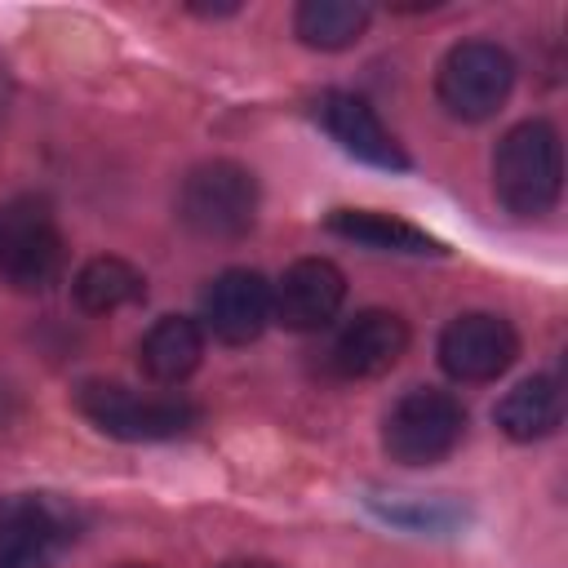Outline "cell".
Returning <instances> with one entry per match:
<instances>
[{
  "label": "cell",
  "instance_id": "9c48e42d",
  "mask_svg": "<svg viewBox=\"0 0 568 568\" xmlns=\"http://www.w3.org/2000/svg\"><path fill=\"white\" fill-rule=\"evenodd\" d=\"M346 302V275L328 257H302L271 284V320L293 333L324 328Z\"/></svg>",
  "mask_w": 568,
  "mask_h": 568
},
{
  "label": "cell",
  "instance_id": "5b68a950",
  "mask_svg": "<svg viewBox=\"0 0 568 568\" xmlns=\"http://www.w3.org/2000/svg\"><path fill=\"white\" fill-rule=\"evenodd\" d=\"M67 266V240L44 200L0 204V280L18 293H44Z\"/></svg>",
  "mask_w": 568,
  "mask_h": 568
},
{
  "label": "cell",
  "instance_id": "2e32d148",
  "mask_svg": "<svg viewBox=\"0 0 568 568\" xmlns=\"http://www.w3.org/2000/svg\"><path fill=\"white\" fill-rule=\"evenodd\" d=\"M71 288H75V302L89 315H111L120 306H133L146 293V280L124 257H93V262L80 266V275H75Z\"/></svg>",
  "mask_w": 568,
  "mask_h": 568
},
{
  "label": "cell",
  "instance_id": "4fadbf2b",
  "mask_svg": "<svg viewBox=\"0 0 568 568\" xmlns=\"http://www.w3.org/2000/svg\"><path fill=\"white\" fill-rule=\"evenodd\" d=\"M204 359V328L186 315H164L155 320L142 342H138V364L151 382L160 386H178L186 382Z\"/></svg>",
  "mask_w": 568,
  "mask_h": 568
},
{
  "label": "cell",
  "instance_id": "8fae6325",
  "mask_svg": "<svg viewBox=\"0 0 568 568\" xmlns=\"http://www.w3.org/2000/svg\"><path fill=\"white\" fill-rule=\"evenodd\" d=\"M315 120H320L324 133H328L342 151H351L355 160H364V164H373V169H390V173L408 169L404 146L395 142V133L382 124V115H377L364 98L333 89V93H324V98L315 102Z\"/></svg>",
  "mask_w": 568,
  "mask_h": 568
},
{
  "label": "cell",
  "instance_id": "9a60e30c",
  "mask_svg": "<svg viewBox=\"0 0 568 568\" xmlns=\"http://www.w3.org/2000/svg\"><path fill=\"white\" fill-rule=\"evenodd\" d=\"M328 231L351 240V244L377 248V253H439V244L422 226L390 217V213H377V209H333Z\"/></svg>",
  "mask_w": 568,
  "mask_h": 568
},
{
  "label": "cell",
  "instance_id": "e0dca14e",
  "mask_svg": "<svg viewBox=\"0 0 568 568\" xmlns=\"http://www.w3.org/2000/svg\"><path fill=\"white\" fill-rule=\"evenodd\" d=\"M293 27L311 49H351L368 27V9L351 0H306L293 13Z\"/></svg>",
  "mask_w": 568,
  "mask_h": 568
},
{
  "label": "cell",
  "instance_id": "d6986e66",
  "mask_svg": "<svg viewBox=\"0 0 568 568\" xmlns=\"http://www.w3.org/2000/svg\"><path fill=\"white\" fill-rule=\"evenodd\" d=\"M124 568H146V564H124Z\"/></svg>",
  "mask_w": 568,
  "mask_h": 568
},
{
  "label": "cell",
  "instance_id": "ba28073f",
  "mask_svg": "<svg viewBox=\"0 0 568 568\" xmlns=\"http://www.w3.org/2000/svg\"><path fill=\"white\" fill-rule=\"evenodd\" d=\"M519 355V333L510 320L488 311H466L439 333V364L453 382H493Z\"/></svg>",
  "mask_w": 568,
  "mask_h": 568
},
{
  "label": "cell",
  "instance_id": "277c9868",
  "mask_svg": "<svg viewBox=\"0 0 568 568\" xmlns=\"http://www.w3.org/2000/svg\"><path fill=\"white\" fill-rule=\"evenodd\" d=\"M466 435V408L457 395L417 386L395 399V408L382 422V448L399 466H430L444 462Z\"/></svg>",
  "mask_w": 568,
  "mask_h": 568
},
{
  "label": "cell",
  "instance_id": "3957f363",
  "mask_svg": "<svg viewBox=\"0 0 568 568\" xmlns=\"http://www.w3.org/2000/svg\"><path fill=\"white\" fill-rule=\"evenodd\" d=\"M75 408L106 435L142 444V439H173L200 422V408L182 395H142L124 382H84L75 390Z\"/></svg>",
  "mask_w": 568,
  "mask_h": 568
},
{
  "label": "cell",
  "instance_id": "8992f818",
  "mask_svg": "<svg viewBox=\"0 0 568 568\" xmlns=\"http://www.w3.org/2000/svg\"><path fill=\"white\" fill-rule=\"evenodd\" d=\"M515 84V58L493 40H462L444 53L435 93L448 115L457 120H488L501 111Z\"/></svg>",
  "mask_w": 568,
  "mask_h": 568
},
{
  "label": "cell",
  "instance_id": "6da1fadb",
  "mask_svg": "<svg viewBox=\"0 0 568 568\" xmlns=\"http://www.w3.org/2000/svg\"><path fill=\"white\" fill-rule=\"evenodd\" d=\"M559 186H564V146H559L555 124H546V120L515 124L493 151L497 200L519 217H537V213L555 209Z\"/></svg>",
  "mask_w": 568,
  "mask_h": 568
},
{
  "label": "cell",
  "instance_id": "52a82bcc",
  "mask_svg": "<svg viewBox=\"0 0 568 568\" xmlns=\"http://www.w3.org/2000/svg\"><path fill=\"white\" fill-rule=\"evenodd\" d=\"M75 519L49 497H0V568H44L71 546Z\"/></svg>",
  "mask_w": 568,
  "mask_h": 568
},
{
  "label": "cell",
  "instance_id": "7a4b0ae2",
  "mask_svg": "<svg viewBox=\"0 0 568 568\" xmlns=\"http://www.w3.org/2000/svg\"><path fill=\"white\" fill-rule=\"evenodd\" d=\"M178 217L200 240H240L257 222V182L235 160H209L186 173L178 191Z\"/></svg>",
  "mask_w": 568,
  "mask_h": 568
},
{
  "label": "cell",
  "instance_id": "30bf717a",
  "mask_svg": "<svg viewBox=\"0 0 568 568\" xmlns=\"http://www.w3.org/2000/svg\"><path fill=\"white\" fill-rule=\"evenodd\" d=\"M200 328L213 333L226 346H244L253 342L266 324H271V284L257 271H222L204 297H200Z\"/></svg>",
  "mask_w": 568,
  "mask_h": 568
},
{
  "label": "cell",
  "instance_id": "ac0fdd59",
  "mask_svg": "<svg viewBox=\"0 0 568 568\" xmlns=\"http://www.w3.org/2000/svg\"><path fill=\"white\" fill-rule=\"evenodd\" d=\"M222 568H275L271 559H235V564H222Z\"/></svg>",
  "mask_w": 568,
  "mask_h": 568
},
{
  "label": "cell",
  "instance_id": "7c38bea8",
  "mask_svg": "<svg viewBox=\"0 0 568 568\" xmlns=\"http://www.w3.org/2000/svg\"><path fill=\"white\" fill-rule=\"evenodd\" d=\"M408 351V324L395 311H359L333 342V368L337 377H382L399 364V355Z\"/></svg>",
  "mask_w": 568,
  "mask_h": 568
},
{
  "label": "cell",
  "instance_id": "5bb4252c",
  "mask_svg": "<svg viewBox=\"0 0 568 568\" xmlns=\"http://www.w3.org/2000/svg\"><path fill=\"white\" fill-rule=\"evenodd\" d=\"M493 417L519 444H532V439L555 435L559 422H564V386H559V377L541 373V377L519 382L515 390H506V399L493 408Z\"/></svg>",
  "mask_w": 568,
  "mask_h": 568
}]
</instances>
